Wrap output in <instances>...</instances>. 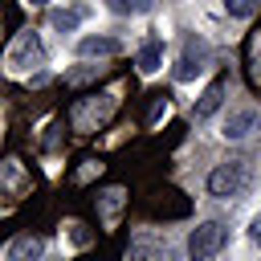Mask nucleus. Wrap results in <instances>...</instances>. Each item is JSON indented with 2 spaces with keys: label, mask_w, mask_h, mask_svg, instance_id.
<instances>
[{
  "label": "nucleus",
  "mask_w": 261,
  "mask_h": 261,
  "mask_svg": "<svg viewBox=\"0 0 261 261\" xmlns=\"http://www.w3.org/2000/svg\"><path fill=\"white\" fill-rule=\"evenodd\" d=\"M122 45L114 41V37H82L77 41V53L82 57H114Z\"/></svg>",
  "instance_id": "nucleus-7"
},
{
  "label": "nucleus",
  "mask_w": 261,
  "mask_h": 261,
  "mask_svg": "<svg viewBox=\"0 0 261 261\" xmlns=\"http://www.w3.org/2000/svg\"><path fill=\"white\" fill-rule=\"evenodd\" d=\"M130 257H135V261H171V253H167V249L147 245V241H139V245L130 249Z\"/></svg>",
  "instance_id": "nucleus-10"
},
{
  "label": "nucleus",
  "mask_w": 261,
  "mask_h": 261,
  "mask_svg": "<svg viewBox=\"0 0 261 261\" xmlns=\"http://www.w3.org/2000/svg\"><path fill=\"white\" fill-rule=\"evenodd\" d=\"M208 57H212L208 41H204V37H188V41H184V57H179V65H175V77H179V82H192V77L208 65Z\"/></svg>",
  "instance_id": "nucleus-2"
},
{
  "label": "nucleus",
  "mask_w": 261,
  "mask_h": 261,
  "mask_svg": "<svg viewBox=\"0 0 261 261\" xmlns=\"http://www.w3.org/2000/svg\"><path fill=\"white\" fill-rule=\"evenodd\" d=\"M77 20H82L77 8H53V16H49V24H53V29H65V33L77 29Z\"/></svg>",
  "instance_id": "nucleus-11"
},
{
  "label": "nucleus",
  "mask_w": 261,
  "mask_h": 261,
  "mask_svg": "<svg viewBox=\"0 0 261 261\" xmlns=\"http://www.w3.org/2000/svg\"><path fill=\"white\" fill-rule=\"evenodd\" d=\"M224 8H228V16H237V20H249V16L261 8V0H224Z\"/></svg>",
  "instance_id": "nucleus-12"
},
{
  "label": "nucleus",
  "mask_w": 261,
  "mask_h": 261,
  "mask_svg": "<svg viewBox=\"0 0 261 261\" xmlns=\"http://www.w3.org/2000/svg\"><path fill=\"white\" fill-rule=\"evenodd\" d=\"M24 57H33V61H37V57H41V45H37V37H24V41H20V49H16V57H12V61H16V65H20V61H24Z\"/></svg>",
  "instance_id": "nucleus-13"
},
{
  "label": "nucleus",
  "mask_w": 261,
  "mask_h": 261,
  "mask_svg": "<svg viewBox=\"0 0 261 261\" xmlns=\"http://www.w3.org/2000/svg\"><path fill=\"white\" fill-rule=\"evenodd\" d=\"M106 4H110V12H118V16L130 12V0H106Z\"/></svg>",
  "instance_id": "nucleus-14"
},
{
  "label": "nucleus",
  "mask_w": 261,
  "mask_h": 261,
  "mask_svg": "<svg viewBox=\"0 0 261 261\" xmlns=\"http://www.w3.org/2000/svg\"><path fill=\"white\" fill-rule=\"evenodd\" d=\"M41 253H45V241L33 237V232H24V237H16L8 245V261H37Z\"/></svg>",
  "instance_id": "nucleus-6"
},
{
  "label": "nucleus",
  "mask_w": 261,
  "mask_h": 261,
  "mask_svg": "<svg viewBox=\"0 0 261 261\" xmlns=\"http://www.w3.org/2000/svg\"><path fill=\"white\" fill-rule=\"evenodd\" d=\"M241 184H245V163H237V159L208 171V192L212 196H237Z\"/></svg>",
  "instance_id": "nucleus-3"
},
{
  "label": "nucleus",
  "mask_w": 261,
  "mask_h": 261,
  "mask_svg": "<svg viewBox=\"0 0 261 261\" xmlns=\"http://www.w3.org/2000/svg\"><path fill=\"white\" fill-rule=\"evenodd\" d=\"M159 61H163V41H147L139 49V73H155Z\"/></svg>",
  "instance_id": "nucleus-9"
},
{
  "label": "nucleus",
  "mask_w": 261,
  "mask_h": 261,
  "mask_svg": "<svg viewBox=\"0 0 261 261\" xmlns=\"http://www.w3.org/2000/svg\"><path fill=\"white\" fill-rule=\"evenodd\" d=\"M245 65H249V82L261 90V29L249 33V41H245Z\"/></svg>",
  "instance_id": "nucleus-8"
},
{
  "label": "nucleus",
  "mask_w": 261,
  "mask_h": 261,
  "mask_svg": "<svg viewBox=\"0 0 261 261\" xmlns=\"http://www.w3.org/2000/svg\"><path fill=\"white\" fill-rule=\"evenodd\" d=\"M220 249H224V224L220 220H204V224L192 228V237H188V257L192 261H212Z\"/></svg>",
  "instance_id": "nucleus-1"
},
{
  "label": "nucleus",
  "mask_w": 261,
  "mask_h": 261,
  "mask_svg": "<svg viewBox=\"0 0 261 261\" xmlns=\"http://www.w3.org/2000/svg\"><path fill=\"white\" fill-rule=\"evenodd\" d=\"M130 8H135V12H147V8H151V0H130Z\"/></svg>",
  "instance_id": "nucleus-15"
},
{
  "label": "nucleus",
  "mask_w": 261,
  "mask_h": 261,
  "mask_svg": "<svg viewBox=\"0 0 261 261\" xmlns=\"http://www.w3.org/2000/svg\"><path fill=\"white\" fill-rule=\"evenodd\" d=\"M224 90H228V77H216L204 94H200V102H196V110H192V118L196 122H208L216 110H220V102H224Z\"/></svg>",
  "instance_id": "nucleus-5"
},
{
  "label": "nucleus",
  "mask_w": 261,
  "mask_h": 261,
  "mask_svg": "<svg viewBox=\"0 0 261 261\" xmlns=\"http://www.w3.org/2000/svg\"><path fill=\"white\" fill-rule=\"evenodd\" d=\"M33 4H49V0H33Z\"/></svg>",
  "instance_id": "nucleus-16"
},
{
  "label": "nucleus",
  "mask_w": 261,
  "mask_h": 261,
  "mask_svg": "<svg viewBox=\"0 0 261 261\" xmlns=\"http://www.w3.org/2000/svg\"><path fill=\"white\" fill-rule=\"evenodd\" d=\"M253 130H261V110H253V106H241V110H232L228 118H224V139H249Z\"/></svg>",
  "instance_id": "nucleus-4"
}]
</instances>
